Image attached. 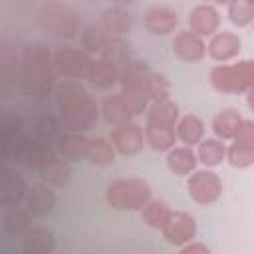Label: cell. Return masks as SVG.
Returning <instances> with one entry per match:
<instances>
[{"instance_id":"f546056e","label":"cell","mask_w":254,"mask_h":254,"mask_svg":"<svg viewBox=\"0 0 254 254\" xmlns=\"http://www.w3.org/2000/svg\"><path fill=\"white\" fill-rule=\"evenodd\" d=\"M64 127H62V121H60V115H54V113H42L34 119L32 123V133L46 141V143H54L58 141V137L62 135Z\"/></svg>"},{"instance_id":"484cf974","label":"cell","mask_w":254,"mask_h":254,"mask_svg":"<svg viewBox=\"0 0 254 254\" xmlns=\"http://www.w3.org/2000/svg\"><path fill=\"white\" fill-rule=\"evenodd\" d=\"M196 157L202 167L214 169L226 161V145L218 137H206L196 145Z\"/></svg>"},{"instance_id":"9c48e42d","label":"cell","mask_w":254,"mask_h":254,"mask_svg":"<svg viewBox=\"0 0 254 254\" xmlns=\"http://www.w3.org/2000/svg\"><path fill=\"white\" fill-rule=\"evenodd\" d=\"M171 52L177 60L185 64H196L206 56V42L202 36L194 34L192 30H181L171 40Z\"/></svg>"},{"instance_id":"b9f144b4","label":"cell","mask_w":254,"mask_h":254,"mask_svg":"<svg viewBox=\"0 0 254 254\" xmlns=\"http://www.w3.org/2000/svg\"><path fill=\"white\" fill-rule=\"evenodd\" d=\"M246 105H248V109L254 113V87L246 91Z\"/></svg>"},{"instance_id":"7c38bea8","label":"cell","mask_w":254,"mask_h":254,"mask_svg":"<svg viewBox=\"0 0 254 254\" xmlns=\"http://www.w3.org/2000/svg\"><path fill=\"white\" fill-rule=\"evenodd\" d=\"M24 206L32 212L34 218H46L50 216L58 206V194L48 183H36L28 189Z\"/></svg>"},{"instance_id":"ac0fdd59","label":"cell","mask_w":254,"mask_h":254,"mask_svg":"<svg viewBox=\"0 0 254 254\" xmlns=\"http://www.w3.org/2000/svg\"><path fill=\"white\" fill-rule=\"evenodd\" d=\"M56 248V234L48 226H34L22 236L24 254H52Z\"/></svg>"},{"instance_id":"3957f363","label":"cell","mask_w":254,"mask_h":254,"mask_svg":"<svg viewBox=\"0 0 254 254\" xmlns=\"http://www.w3.org/2000/svg\"><path fill=\"white\" fill-rule=\"evenodd\" d=\"M151 198H153L151 185L139 177L115 179L105 189V202L113 210L139 212Z\"/></svg>"},{"instance_id":"e0dca14e","label":"cell","mask_w":254,"mask_h":254,"mask_svg":"<svg viewBox=\"0 0 254 254\" xmlns=\"http://www.w3.org/2000/svg\"><path fill=\"white\" fill-rule=\"evenodd\" d=\"M165 163H167V169L173 175L189 177L192 171H196L198 157H196V151L192 147H189V145H175L173 149L167 151Z\"/></svg>"},{"instance_id":"ee69618b","label":"cell","mask_w":254,"mask_h":254,"mask_svg":"<svg viewBox=\"0 0 254 254\" xmlns=\"http://www.w3.org/2000/svg\"><path fill=\"white\" fill-rule=\"evenodd\" d=\"M232 0H212V4H222V6H228Z\"/></svg>"},{"instance_id":"8992f818","label":"cell","mask_w":254,"mask_h":254,"mask_svg":"<svg viewBox=\"0 0 254 254\" xmlns=\"http://www.w3.org/2000/svg\"><path fill=\"white\" fill-rule=\"evenodd\" d=\"M93 64V56H89L81 48L62 46L54 52V67L56 73L64 79H87Z\"/></svg>"},{"instance_id":"f1b7e54d","label":"cell","mask_w":254,"mask_h":254,"mask_svg":"<svg viewBox=\"0 0 254 254\" xmlns=\"http://www.w3.org/2000/svg\"><path fill=\"white\" fill-rule=\"evenodd\" d=\"M40 179L52 187H64L69 183L71 179V163L65 161L64 157H54L42 171H40Z\"/></svg>"},{"instance_id":"30bf717a","label":"cell","mask_w":254,"mask_h":254,"mask_svg":"<svg viewBox=\"0 0 254 254\" xmlns=\"http://www.w3.org/2000/svg\"><path fill=\"white\" fill-rule=\"evenodd\" d=\"M143 26H145V30L151 36L165 38V36H171L177 30V26H179V14L171 6L153 4V6H149L145 10Z\"/></svg>"},{"instance_id":"277c9868","label":"cell","mask_w":254,"mask_h":254,"mask_svg":"<svg viewBox=\"0 0 254 254\" xmlns=\"http://www.w3.org/2000/svg\"><path fill=\"white\" fill-rule=\"evenodd\" d=\"M40 26L44 30H48L50 34L58 36V38H73L79 32V20L77 14L71 6L67 4H60V2H50L40 10Z\"/></svg>"},{"instance_id":"60d3db41","label":"cell","mask_w":254,"mask_h":254,"mask_svg":"<svg viewBox=\"0 0 254 254\" xmlns=\"http://www.w3.org/2000/svg\"><path fill=\"white\" fill-rule=\"evenodd\" d=\"M179 250L185 252V254H208V252H210V248H208L206 244H202V242H194V240L187 242V244L181 246Z\"/></svg>"},{"instance_id":"8fae6325","label":"cell","mask_w":254,"mask_h":254,"mask_svg":"<svg viewBox=\"0 0 254 254\" xmlns=\"http://www.w3.org/2000/svg\"><path fill=\"white\" fill-rule=\"evenodd\" d=\"M242 50V40L234 32H216L206 42V56L216 64H228L234 58H238Z\"/></svg>"},{"instance_id":"d6a6232c","label":"cell","mask_w":254,"mask_h":254,"mask_svg":"<svg viewBox=\"0 0 254 254\" xmlns=\"http://www.w3.org/2000/svg\"><path fill=\"white\" fill-rule=\"evenodd\" d=\"M115 147L109 139H103V137H95V139H89V147H87V163L95 165V167H107V165H113L115 161Z\"/></svg>"},{"instance_id":"ffe728a7","label":"cell","mask_w":254,"mask_h":254,"mask_svg":"<svg viewBox=\"0 0 254 254\" xmlns=\"http://www.w3.org/2000/svg\"><path fill=\"white\" fill-rule=\"evenodd\" d=\"M87 81L95 89H111L115 83H119V67L115 64H111L109 60L97 56V58H93Z\"/></svg>"},{"instance_id":"5b68a950","label":"cell","mask_w":254,"mask_h":254,"mask_svg":"<svg viewBox=\"0 0 254 254\" xmlns=\"http://www.w3.org/2000/svg\"><path fill=\"white\" fill-rule=\"evenodd\" d=\"M187 194L198 206H210L222 196V181L208 167L196 169L187 177Z\"/></svg>"},{"instance_id":"7402d4cb","label":"cell","mask_w":254,"mask_h":254,"mask_svg":"<svg viewBox=\"0 0 254 254\" xmlns=\"http://www.w3.org/2000/svg\"><path fill=\"white\" fill-rule=\"evenodd\" d=\"M177 121H179V105L171 97L151 101L145 111V123H151V125L175 127Z\"/></svg>"},{"instance_id":"d6986e66","label":"cell","mask_w":254,"mask_h":254,"mask_svg":"<svg viewBox=\"0 0 254 254\" xmlns=\"http://www.w3.org/2000/svg\"><path fill=\"white\" fill-rule=\"evenodd\" d=\"M101 117L105 119V123H109L111 127H115V125H123V123L133 121L135 113L125 103L123 95L119 91H115V93L107 95L101 101Z\"/></svg>"},{"instance_id":"ba28073f","label":"cell","mask_w":254,"mask_h":254,"mask_svg":"<svg viewBox=\"0 0 254 254\" xmlns=\"http://www.w3.org/2000/svg\"><path fill=\"white\" fill-rule=\"evenodd\" d=\"M109 141L113 143L115 151H117L119 155H125V157H133V155L141 153L143 147L147 145V143H145L143 127H141L139 123H135V121H129V123L111 127V131H109Z\"/></svg>"},{"instance_id":"74e56055","label":"cell","mask_w":254,"mask_h":254,"mask_svg":"<svg viewBox=\"0 0 254 254\" xmlns=\"http://www.w3.org/2000/svg\"><path fill=\"white\" fill-rule=\"evenodd\" d=\"M226 163L232 169H248L254 165V147L234 143L226 147Z\"/></svg>"},{"instance_id":"4dcf8cb0","label":"cell","mask_w":254,"mask_h":254,"mask_svg":"<svg viewBox=\"0 0 254 254\" xmlns=\"http://www.w3.org/2000/svg\"><path fill=\"white\" fill-rule=\"evenodd\" d=\"M99 56L109 60L111 64H115L121 71V67L133 58L131 56V42L127 40V36H109V42L105 44V48Z\"/></svg>"},{"instance_id":"7a4b0ae2","label":"cell","mask_w":254,"mask_h":254,"mask_svg":"<svg viewBox=\"0 0 254 254\" xmlns=\"http://www.w3.org/2000/svg\"><path fill=\"white\" fill-rule=\"evenodd\" d=\"M54 67V52L44 42H30L20 56V87L32 99H46L54 93L58 81Z\"/></svg>"},{"instance_id":"2e32d148","label":"cell","mask_w":254,"mask_h":254,"mask_svg":"<svg viewBox=\"0 0 254 254\" xmlns=\"http://www.w3.org/2000/svg\"><path fill=\"white\" fill-rule=\"evenodd\" d=\"M87 147H89V139L85 137V133L64 131L56 141V151L60 153V157H64L69 163L85 161L87 159Z\"/></svg>"},{"instance_id":"cb8c5ba5","label":"cell","mask_w":254,"mask_h":254,"mask_svg":"<svg viewBox=\"0 0 254 254\" xmlns=\"http://www.w3.org/2000/svg\"><path fill=\"white\" fill-rule=\"evenodd\" d=\"M242 119L244 117L236 109H232V107L220 109L212 117V123H210L214 137H218L222 141H232L234 135H236V131H238V127H240V123H242Z\"/></svg>"},{"instance_id":"7bdbcfd3","label":"cell","mask_w":254,"mask_h":254,"mask_svg":"<svg viewBox=\"0 0 254 254\" xmlns=\"http://www.w3.org/2000/svg\"><path fill=\"white\" fill-rule=\"evenodd\" d=\"M133 2H135V0H111L113 6H121V8H129Z\"/></svg>"},{"instance_id":"6da1fadb","label":"cell","mask_w":254,"mask_h":254,"mask_svg":"<svg viewBox=\"0 0 254 254\" xmlns=\"http://www.w3.org/2000/svg\"><path fill=\"white\" fill-rule=\"evenodd\" d=\"M54 103L64 131L87 133L101 115V105L77 79H62L54 89Z\"/></svg>"},{"instance_id":"d4e9b609","label":"cell","mask_w":254,"mask_h":254,"mask_svg":"<svg viewBox=\"0 0 254 254\" xmlns=\"http://www.w3.org/2000/svg\"><path fill=\"white\" fill-rule=\"evenodd\" d=\"M143 133H145V143H147V147L153 149V151H157V153H167V151L173 149L175 143H177L175 127L145 123V125H143Z\"/></svg>"},{"instance_id":"ab89813d","label":"cell","mask_w":254,"mask_h":254,"mask_svg":"<svg viewBox=\"0 0 254 254\" xmlns=\"http://www.w3.org/2000/svg\"><path fill=\"white\" fill-rule=\"evenodd\" d=\"M234 65H236V69L240 73V79H242L246 91L252 89L254 87V60H240Z\"/></svg>"},{"instance_id":"836d02e7","label":"cell","mask_w":254,"mask_h":254,"mask_svg":"<svg viewBox=\"0 0 254 254\" xmlns=\"http://www.w3.org/2000/svg\"><path fill=\"white\" fill-rule=\"evenodd\" d=\"M151 71L149 62L141 58H131L119 71V85L129 87V85H143L147 73Z\"/></svg>"},{"instance_id":"4316f807","label":"cell","mask_w":254,"mask_h":254,"mask_svg":"<svg viewBox=\"0 0 254 254\" xmlns=\"http://www.w3.org/2000/svg\"><path fill=\"white\" fill-rule=\"evenodd\" d=\"M32 212L26 208V206H20V204H14V206H8V210L4 212V218H2V226L4 230L10 234V236H16V238H22L30 228H32Z\"/></svg>"},{"instance_id":"4fadbf2b","label":"cell","mask_w":254,"mask_h":254,"mask_svg":"<svg viewBox=\"0 0 254 254\" xmlns=\"http://www.w3.org/2000/svg\"><path fill=\"white\" fill-rule=\"evenodd\" d=\"M187 26L198 36L210 38L220 28V14L212 4H196L187 16Z\"/></svg>"},{"instance_id":"e575fe53","label":"cell","mask_w":254,"mask_h":254,"mask_svg":"<svg viewBox=\"0 0 254 254\" xmlns=\"http://www.w3.org/2000/svg\"><path fill=\"white\" fill-rule=\"evenodd\" d=\"M24 133V127H22V119L20 115H10L6 113L0 121V149H2V159L6 161L8 153H10V147L12 143Z\"/></svg>"},{"instance_id":"603a6c76","label":"cell","mask_w":254,"mask_h":254,"mask_svg":"<svg viewBox=\"0 0 254 254\" xmlns=\"http://www.w3.org/2000/svg\"><path fill=\"white\" fill-rule=\"evenodd\" d=\"M175 133H177V141H181L183 145L194 147L204 139V123L198 115L187 113V115L179 117V121L175 125Z\"/></svg>"},{"instance_id":"5bb4252c","label":"cell","mask_w":254,"mask_h":254,"mask_svg":"<svg viewBox=\"0 0 254 254\" xmlns=\"http://www.w3.org/2000/svg\"><path fill=\"white\" fill-rule=\"evenodd\" d=\"M28 183L26 179L14 171L12 167H4L2 169V190H0V202L4 206H14V204H22L26 200L28 194Z\"/></svg>"},{"instance_id":"52a82bcc","label":"cell","mask_w":254,"mask_h":254,"mask_svg":"<svg viewBox=\"0 0 254 254\" xmlns=\"http://www.w3.org/2000/svg\"><path fill=\"white\" fill-rule=\"evenodd\" d=\"M161 234H163L167 244H171L175 248H181L187 242L196 238L198 226H196V220H194L192 214L183 212V210H173L171 216L167 218V222L163 224Z\"/></svg>"},{"instance_id":"f35d334b","label":"cell","mask_w":254,"mask_h":254,"mask_svg":"<svg viewBox=\"0 0 254 254\" xmlns=\"http://www.w3.org/2000/svg\"><path fill=\"white\" fill-rule=\"evenodd\" d=\"M234 143H240V145H248V147H254V119H242L234 139Z\"/></svg>"},{"instance_id":"83f0119b","label":"cell","mask_w":254,"mask_h":254,"mask_svg":"<svg viewBox=\"0 0 254 254\" xmlns=\"http://www.w3.org/2000/svg\"><path fill=\"white\" fill-rule=\"evenodd\" d=\"M107 42H109V34L103 30V26L99 22L87 24L79 32V48L85 50L89 56H99Z\"/></svg>"},{"instance_id":"f6af8a7d","label":"cell","mask_w":254,"mask_h":254,"mask_svg":"<svg viewBox=\"0 0 254 254\" xmlns=\"http://www.w3.org/2000/svg\"><path fill=\"white\" fill-rule=\"evenodd\" d=\"M244 2H248V4H252V6H254V0H244Z\"/></svg>"},{"instance_id":"9a60e30c","label":"cell","mask_w":254,"mask_h":254,"mask_svg":"<svg viewBox=\"0 0 254 254\" xmlns=\"http://www.w3.org/2000/svg\"><path fill=\"white\" fill-rule=\"evenodd\" d=\"M208 81L218 93H246L240 73L234 64H218L210 69Z\"/></svg>"},{"instance_id":"44dd1931","label":"cell","mask_w":254,"mask_h":254,"mask_svg":"<svg viewBox=\"0 0 254 254\" xmlns=\"http://www.w3.org/2000/svg\"><path fill=\"white\" fill-rule=\"evenodd\" d=\"M99 24L103 26V30L109 34V36H127L131 32V26H133V20H131V14L127 8H121V6H109L101 12V18H99Z\"/></svg>"},{"instance_id":"d590c367","label":"cell","mask_w":254,"mask_h":254,"mask_svg":"<svg viewBox=\"0 0 254 254\" xmlns=\"http://www.w3.org/2000/svg\"><path fill=\"white\" fill-rule=\"evenodd\" d=\"M143 89L149 97V101H159V99H167L169 91H171V83L167 79L165 73L159 71H149L145 81H143Z\"/></svg>"},{"instance_id":"1f68e13d","label":"cell","mask_w":254,"mask_h":254,"mask_svg":"<svg viewBox=\"0 0 254 254\" xmlns=\"http://www.w3.org/2000/svg\"><path fill=\"white\" fill-rule=\"evenodd\" d=\"M171 206L165 202V200H161V198H151L141 210H139V214H141V220L149 226V228H153V230H161L163 228V224L167 222V218L171 216Z\"/></svg>"},{"instance_id":"8d00e7d4","label":"cell","mask_w":254,"mask_h":254,"mask_svg":"<svg viewBox=\"0 0 254 254\" xmlns=\"http://www.w3.org/2000/svg\"><path fill=\"white\" fill-rule=\"evenodd\" d=\"M226 16L232 26L236 28H246L254 22V6L244 2V0H232L226 6Z\"/></svg>"}]
</instances>
